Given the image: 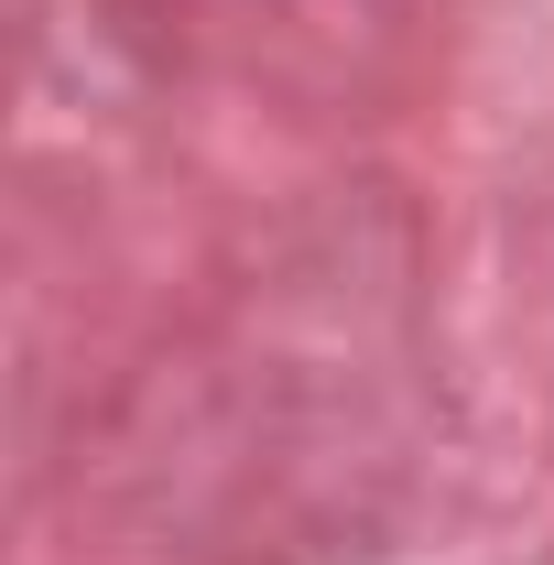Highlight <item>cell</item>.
<instances>
[]
</instances>
